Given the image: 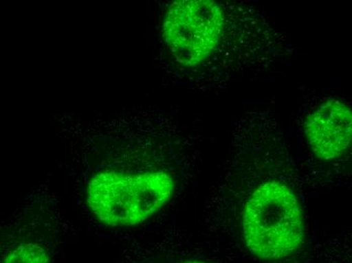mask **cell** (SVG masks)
Returning a JSON list of instances; mask_svg holds the SVG:
<instances>
[{
    "mask_svg": "<svg viewBox=\"0 0 352 263\" xmlns=\"http://www.w3.org/2000/svg\"><path fill=\"white\" fill-rule=\"evenodd\" d=\"M178 263H208L206 262H201V260H186V262H178Z\"/></svg>",
    "mask_w": 352,
    "mask_h": 263,
    "instance_id": "obj_5",
    "label": "cell"
},
{
    "mask_svg": "<svg viewBox=\"0 0 352 263\" xmlns=\"http://www.w3.org/2000/svg\"><path fill=\"white\" fill-rule=\"evenodd\" d=\"M1 263H50V256L42 245L25 242L8 252Z\"/></svg>",
    "mask_w": 352,
    "mask_h": 263,
    "instance_id": "obj_4",
    "label": "cell"
},
{
    "mask_svg": "<svg viewBox=\"0 0 352 263\" xmlns=\"http://www.w3.org/2000/svg\"><path fill=\"white\" fill-rule=\"evenodd\" d=\"M305 218L294 188L266 179L252 188L242 211V234L255 258L276 262L295 253L305 238Z\"/></svg>",
    "mask_w": 352,
    "mask_h": 263,
    "instance_id": "obj_1",
    "label": "cell"
},
{
    "mask_svg": "<svg viewBox=\"0 0 352 263\" xmlns=\"http://www.w3.org/2000/svg\"><path fill=\"white\" fill-rule=\"evenodd\" d=\"M305 140L313 155L324 162L338 161L352 153V108L329 98L305 117Z\"/></svg>",
    "mask_w": 352,
    "mask_h": 263,
    "instance_id": "obj_3",
    "label": "cell"
},
{
    "mask_svg": "<svg viewBox=\"0 0 352 263\" xmlns=\"http://www.w3.org/2000/svg\"><path fill=\"white\" fill-rule=\"evenodd\" d=\"M175 190V179L167 170H107L88 181L87 203L94 217L104 225L134 227L166 206Z\"/></svg>",
    "mask_w": 352,
    "mask_h": 263,
    "instance_id": "obj_2",
    "label": "cell"
}]
</instances>
